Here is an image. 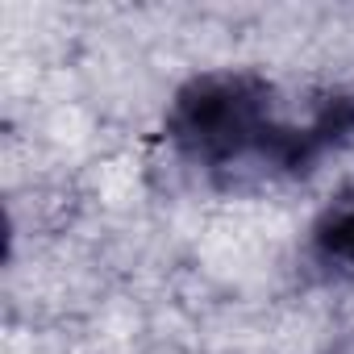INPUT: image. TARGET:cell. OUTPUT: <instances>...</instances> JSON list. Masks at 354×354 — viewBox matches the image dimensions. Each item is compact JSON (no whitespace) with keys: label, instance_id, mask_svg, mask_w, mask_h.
I'll return each instance as SVG.
<instances>
[{"label":"cell","instance_id":"obj_1","mask_svg":"<svg viewBox=\"0 0 354 354\" xmlns=\"http://www.w3.org/2000/svg\"><path fill=\"white\" fill-rule=\"evenodd\" d=\"M162 133L184 162L217 180L308 175L329 154L354 146V92H317L308 96L304 117H292L279 84L263 71L217 67L175 88Z\"/></svg>","mask_w":354,"mask_h":354},{"label":"cell","instance_id":"obj_2","mask_svg":"<svg viewBox=\"0 0 354 354\" xmlns=\"http://www.w3.org/2000/svg\"><path fill=\"white\" fill-rule=\"evenodd\" d=\"M308 254L325 275L354 283V184L342 188L317 213V221L308 230Z\"/></svg>","mask_w":354,"mask_h":354},{"label":"cell","instance_id":"obj_3","mask_svg":"<svg viewBox=\"0 0 354 354\" xmlns=\"http://www.w3.org/2000/svg\"><path fill=\"white\" fill-rule=\"evenodd\" d=\"M325 354H354V329H350V333H342V337H337Z\"/></svg>","mask_w":354,"mask_h":354}]
</instances>
